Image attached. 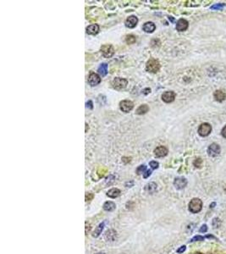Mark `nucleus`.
<instances>
[{"label": "nucleus", "instance_id": "58836bf2", "mask_svg": "<svg viewBox=\"0 0 226 254\" xmlns=\"http://www.w3.org/2000/svg\"><path fill=\"white\" fill-rule=\"evenodd\" d=\"M215 205H216V203H215V202H212V203L210 204V208H211V209H212V208H214V206Z\"/></svg>", "mask_w": 226, "mask_h": 254}, {"label": "nucleus", "instance_id": "423d86ee", "mask_svg": "<svg viewBox=\"0 0 226 254\" xmlns=\"http://www.w3.org/2000/svg\"><path fill=\"white\" fill-rule=\"evenodd\" d=\"M208 153L210 157L218 156L220 153V147L216 143H212L208 147Z\"/></svg>", "mask_w": 226, "mask_h": 254}, {"label": "nucleus", "instance_id": "7ed1b4c3", "mask_svg": "<svg viewBox=\"0 0 226 254\" xmlns=\"http://www.w3.org/2000/svg\"><path fill=\"white\" fill-rule=\"evenodd\" d=\"M112 84H113V86L115 89L122 90L126 87L127 84H128V81H127L126 79L117 77V78L113 79Z\"/></svg>", "mask_w": 226, "mask_h": 254}, {"label": "nucleus", "instance_id": "72a5a7b5", "mask_svg": "<svg viewBox=\"0 0 226 254\" xmlns=\"http://www.w3.org/2000/svg\"><path fill=\"white\" fill-rule=\"evenodd\" d=\"M151 174H152V170H147V171L145 172V174H143V177H144V178H147L148 176L151 175Z\"/></svg>", "mask_w": 226, "mask_h": 254}, {"label": "nucleus", "instance_id": "e433bc0d", "mask_svg": "<svg viewBox=\"0 0 226 254\" xmlns=\"http://www.w3.org/2000/svg\"><path fill=\"white\" fill-rule=\"evenodd\" d=\"M150 91H151V90H150L149 88H147V89L143 90V92H142V93H143L144 94H147V93H149Z\"/></svg>", "mask_w": 226, "mask_h": 254}, {"label": "nucleus", "instance_id": "5701e85b", "mask_svg": "<svg viewBox=\"0 0 226 254\" xmlns=\"http://www.w3.org/2000/svg\"><path fill=\"white\" fill-rule=\"evenodd\" d=\"M104 225H105V223H101L98 226V227L96 228L95 230H94V232H93V234H92V236H94V237H98V236H100V234H102V231H103V230H104Z\"/></svg>", "mask_w": 226, "mask_h": 254}, {"label": "nucleus", "instance_id": "473e14b6", "mask_svg": "<svg viewBox=\"0 0 226 254\" xmlns=\"http://www.w3.org/2000/svg\"><path fill=\"white\" fill-rule=\"evenodd\" d=\"M185 249H186L185 246H181L179 249L177 250V252H178V253H182V252H185Z\"/></svg>", "mask_w": 226, "mask_h": 254}, {"label": "nucleus", "instance_id": "6ab92c4d", "mask_svg": "<svg viewBox=\"0 0 226 254\" xmlns=\"http://www.w3.org/2000/svg\"><path fill=\"white\" fill-rule=\"evenodd\" d=\"M120 195V191L118 188H112L107 192V196L110 198H116Z\"/></svg>", "mask_w": 226, "mask_h": 254}, {"label": "nucleus", "instance_id": "412c9836", "mask_svg": "<svg viewBox=\"0 0 226 254\" xmlns=\"http://www.w3.org/2000/svg\"><path fill=\"white\" fill-rule=\"evenodd\" d=\"M98 73L102 76H105L108 73V64H102L98 68Z\"/></svg>", "mask_w": 226, "mask_h": 254}, {"label": "nucleus", "instance_id": "39448f33", "mask_svg": "<svg viewBox=\"0 0 226 254\" xmlns=\"http://www.w3.org/2000/svg\"><path fill=\"white\" fill-rule=\"evenodd\" d=\"M101 52L105 58H110L114 54V49H113V47L112 45L105 44L102 46Z\"/></svg>", "mask_w": 226, "mask_h": 254}, {"label": "nucleus", "instance_id": "aec40b11", "mask_svg": "<svg viewBox=\"0 0 226 254\" xmlns=\"http://www.w3.org/2000/svg\"><path fill=\"white\" fill-rule=\"evenodd\" d=\"M103 208H104V209L105 210V211L111 212V211H113V210L115 209L116 205H115V203H114V202H111V201H109V202H106L104 203Z\"/></svg>", "mask_w": 226, "mask_h": 254}, {"label": "nucleus", "instance_id": "a19ab883", "mask_svg": "<svg viewBox=\"0 0 226 254\" xmlns=\"http://www.w3.org/2000/svg\"><path fill=\"white\" fill-rule=\"evenodd\" d=\"M194 254H203V253H201V252H197V253H194Z\"/></svg>", "mask_w": 226, "mask_h": 254}, {"label": "nucleus", "instance_id": "f8f14e48", "mask_svg": "<svg viewBox=\"0 0 226 254\" xmlns=\"http://www.w3.org/2000/svg\"><path fill=\"white\" fill-rule=\"evenodd\" d=\"M137 22H138V19H137V17H136L135 15H131V16H129V17L126 19V20H125V26H126L128 28H134V27L137 25Z\"/></svg>", "mask_w": 226, "mask_h": 254}, {"label": "nucleus", "instance_id": "ea45409f", "mask_svg": "<svg viewBox=\"0 0 226 254\" xmlns=\"http://www.w3.org/2000/svg\"><path fill=\"white\" fill-rule=\"evenodd\" d=\"M96 254H105V253H104V252H98V253H96Z\"/></svg>", "mask_w": 226, "mask_h": 254}, {"label": "nucleus", "instance_id": "dca6fc26", "mask_svg": "<svg viewBox=\"0 0 226 254\" xmlns=\"http://www.w3.org/2000/svg\"><path fill=\"white\" fill-rule=\"evenodd\" d=\"M98 31H99V27L97 24L91 25V26L87 27V28H86V32L89 35H96V34L98 33Z\"/></svg>", "mask_w": 226, "mask_h": 254}, {"label": "nucleus", "instance_id": "f704fd0d", "mask_svg": "<svg viewBox=\"0 0 226 254\" xmlns=\"http://www.w3.org/2000/svg\"><path fill=\"white\" fill-rule=\"evenodd\" d=\"M221 134L222 136H223V137H224V138H226V125L221 130Z\"/></svg>", "mask_w": 226, "mask_h": 254}, {"label": "nucleus", "instance_id": "ddd939ff", "mask_svg": "<svg viewBox=\"0 0 226 254\" xmlns=\"http://www.w3.org/2000/svg\"><path fill=\"white\" fill-rule=\"evenodd\" d=\"M188 28V21L185 19H181L176 24V29L179 31H184Z\"/></svg>", "mask_w": 226, "mask_h": 254}, {"label": "nucleus", "instance_id": "f03ea898", "mask_svg": "<svg viewBox=\"0 0 226 254\" xmlns=\"http://www.w3.org/2000/svg\"><path fill=\"white\" fill-rule=\"evenodd\" d=\"M146 69L147 71L152 73H156L159 71L160 69V64L157 59L155 58H150L149 60L147 62L146 64Z\"/></svg>", "mask_w": 226, "mask_h": 254}, {"label": "nucleus", "instance_id": "b1692460", "mask_svg": "<svg viewBox=\"0 0 226 254\" xmlns=\"http://www.w3.org/2000/svg\"><path fill=\"white\" fill-rule=\"evenodd\" d=\"M136 36H133V35H129V36H126L125 38V42H126L128 44H132L136 42Z\"/></svg>", "mask_w": 226, "mask_h": 254}, {"label": "nucleus", "instance_id": "9b49d317", "mask_svg": "<svg viewBox=\"0 0 226 254\" xmlns=\"http://www.w3.org/2000/svg\"><path fill=\"white\" fill-rule=\"evenodd\" d=\"M154 154H155V156L158 157V158L165 157L168 154V149L165 147H163V146H159V147L155 148Z\"/></svg>", "mask_w": 226, "mask_h": 254}, {"label": "nucleus", "instance_id": "2f4dec72", "mask_svg": "<svg viewBox=\"0 0 226 254\" xmlns=\"http://www.w3.org/2000/svg\"><path fill=\"white\" fill-rule=\"evenodd\" d=\"M202 163H203L202 159H201V158H197V159L194 162V165L196 167H200V166L202 165Z\"/></svg>", "mask_w": 226, "mask_h": 254}, {"label": "nucleus", "instance_id": "a211bd4d", "mask_svg": "<svg viewBox=\"0 0 226 254\" xmlns=\"http://www.w3.org/2000/svg\"><path fill=\"white\" fill-rule=\"evenodd\" d=\"M145 190H146V192H147L149 194H153V193H154L157 191V185L154 182L148 183V184L146 185Z\"/></svg>", "mask_w": 226, "mask_h": 254}, {"label": "nucleus", "instance_id": "cd10ccee", "mask_svg": "<svg viewBox=\"0 0 226 254\" xmlns=\"http://www.w3.org/2000/svg\"><path fill=\"white\" fill-rule=\"evenodd\" d=\"M224 6H225L224 4H217V5H212L211 7V9H217V10L218 9H222Z\"/></svg>", "mask_w": 226, "mask_h": 254}, {"label": "nucleus", "instance_id": "f3484780", "mask_svg": "<svg viewBox=\"0 0 226 254\" xmlns=\"http://www.w3.org/2000/svg\"><path fill=\"white\" fill-rule=\"evenodd\" d=\"M142 29H143V31H146V32L151 33V32H153V31L156 29V26H155L154 23L153 22H147L143 25Z\"/></svg>", "mask_w": 226, "mask_h": 254}, {"label": "nucleus", "instance_id": "0eeeda50", "mask_svg": "<svg viewBox=\"0 0 226 254\" xmlns=\"http://www.w3.org/2000/svg\"><path fill=\"white\" fill-rule=\"evenodd\" d=\"M133 107H134V104L130 100H124L119 103L120 109L125 113H128V112L131 111V109L133 108Z\"/></svg>", "mask_w": 226, "mask_h": 254}, {"label": "nucleus", "instance_id": "6e6552de", "mask_svg": "<svg viewBox=\"0 0 226 254\" xmlns=\"http://www.w3.org/2000/svg\"><path fill=\"white\" fill-rule=\"evenodd\" d=\"M186 185H187V180H186V179L183 178V177L175 178V181H174V186H175V188L178 189V190L184 189V188L186 187Z\"/></svg>", "mask_w": 226, "mask_h": 254}, {"label": "nucleus", "instance_id": "c756f323", "mask_svg": "<svg viewBox=\"0 0 226 254\" xmlns=\"http://www.w3.org/2000/svg\"><path fill=\"white\" fill-rule=\"evenodd\" d=\"M114 180H115V178H114L113 175H109V177L107 178V180H106V183L109 184V185H111L114 181Z\"/></svg>", "mask_w": 226, "mask_h": 254}, {"label": "nucleus", "instance_id": "2eb2a0df", "mask_svg": "<svg viewBox=\"0 0 226 254\" xmlns=\"http://www.w3.org/2000/svg\"><path fill=\"white\" fill-rule=\"evenodd\" d=\"M213 97L218 102H223L226 99V93L221 90H217L213 94Z\"/></svg>", "mask_w": 226, "mask_h": 254}, {"label": "nucleus", "instance_id": "c85d7f7f", "mask_svg": "<svg viewBox=\"0 0 226 254\" xmlns=\"http://www.w3.org/2000/svg\"><path fill=\"white\" fill-rule=\"evenodd\" d=\"M149 165L151 166V168L153 169H156L158 168V162H156V161H151Z\"/></svg>", "mask_w": 226, "mask_h": 254}, {"label": "nucleus", "instance_id": "9d476101", "mask_svg": "<svg viewBox=\"0 0 226 254\" xmlns=\"http://www.w3.org/2000/svg\"><path fill=\"white\" fill-rule=\"evenodd\" d=\"M175 98V93L172 91H169V92H165L162 95V99L163 102L165 103H172Z\"/></svg>", "mask_w": 226, "mask_h": 254}, {"label": "nucleus", "instance_id": "20e7f679", "mask_svg": "<svg viewBox=\"0 0 226 254\" xmlns=\"http://www.w3.org/2000/svg\"><path fill=\"white\" fill-rule=\"evenodd\" d=\"M212 131V126L208 123H203L199 126L198 133L202 136H207Z\"/></svg>", "mask_w": 226, "mask_h": 254}, {"label": "nucleus", "instance_id": "bb28decb", "mask_svg": "<svg viewBox=\"0 0 226 254\" xmlns=\"http://www.w3.org/2000/svg\"><path fill=\"white\" fill-rule=\"evenodd\" d=\"M204 239H205V237L204 236H194L191 240H190V242H194V241H203Z\"/></svg>", "mask_w": 226, "mask_h": 254}, {"label": "nucleus", "instance_id": "4be33fe9", "mask_svg": "<svg viewBox=\"0 0 226 254\" xmlns=\"http://www.w3.org/2000/svg\"><path fill=\"white\" fill-rule=\"evenodd\" d=\"M148 110H149V107L147 104H143V105H141L140 107H138L136 113L137 114H146Z\"/></svg>", "mask_w": 226, "mask_h": 254}, {"label": "nucleus", "instance_id": "393cba45", "mask_svg": "<svg viewBox=\"0 0 226 254\" xmlns=\"http://www.w3.org/2000/svg\"><path fill=\"white\" fill-rule=\"evenodd\" d=\"M212 224L214 228H218L221 225V221H220V219L218 218H214L212 219Z\"/></svg>", "mask_w": 226, "mask_h": 254}, {"label": "nucleus", "instance_id": "a878e982", "mask_svg": "<svg viewBox=\"0 0 226 254\" xmlns=\"http://www.w3.org/2000/svg\"><path fill=\"white\" fill-rule=\"evenodd\" d=\"M147 169V166L146 165H140L137 169H136V174H141L144 173Z\"/></svg>", "mask_w": 226, "mask_h": 254}, {"label": "nucleus", "instance_id": "4468645a", "mask_svg": "<svg viewBox=\"0 0 226 254\" xmlns=\"http://www.w3.org/2000/svg\"><path fill=\"white\" fill-rule=\"evenodd\" d=\"M104 239L108 241H113L116 239V231L114 230H109L104 234Z\"/></svg>", "mask_w": 226, "mask_h": 254}, {"label": "nucleus", "instance_id": "7c9ffc66", "mask_svg": "<svg viewBox=\"0 0 226 254\" xmlns=\"http://www.w3.org/2000/svg\"><path fill=\"white\" fill-rule=\"evenodd\" d=\"M199 231L201 232V233H205V232H207V231H208V226H207L206 224H203V225H202V227L200 228Z\"/></svg>", "mask_w": 226, "mask_h": 254}, {"label": "nucleus", "instance_id": "c9c22d12", "mask_svg": "<svg viewBox=\"0 0 226 254\" xmlns=\"http://www.w3.org/2000/svg\"><path fill=\"white\" fill-rule=\"evenodd\" d=\"M86 107L90 108H92V102L91 101H89L86 103Z\"/></svg>", "mask_w": 226, "mask_h": 254}, {"label": "nucleus", "instance_id": "4c0bfd02", "mask_svg": "<svg viewBox=\"0 0 226 254\" xmlns=\"http://www.w3.org/2000/svg\"><path fill=\"white\" fill-rule=\"evenodd\" d=\"M206 238H212V239H216L215 237L213 236H212V235H208V236H206Z\"/></svg>", "mask_w": 226, "mask_h": 254}, {"label": "nucleus", "instance_id": "1a4fd4ad", "mask_svg": "<svg viewBox=\"0 0 226 254\" xmlns=\"http://www.w3.org/2000/svg\"><path fill=\"white\" fill-rule=\"evenodd\" d=\"M100 82H101L100 76L98 74H96V73H91L90 76L88 77V83L91 86H94L99 84Z\"/></svg>", "mask_w": 226, "mask_h": 254}, {"label": "nucleus", "instance_id": "f257e3e1", "mask_svg": "<svg viewBox=\"0 0 226 254\" xmlns=\"http://www.w3.org/2000/svg\"><path fill=\"white\" fill-rule=\"evenodd\" d=\"M203 209V202L199 198H193L189 202V211L192 214H197Z\"/></svg>", "mask_w": 226, "mask_h": 254}]
</instances>
